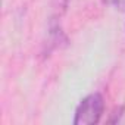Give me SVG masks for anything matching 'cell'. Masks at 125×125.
<instances>
[{
	"mask_svg": "<svg viewBox=\"0 0 125 125\" xmlns=\"http://www.w3.org/2000/svg\"><path fill=\"white\" fill-rule=\"evenodd\" d=\"M104 5H115V0H102Z\"/></svg>",
	"mask_w": 125,
	"mask_h": 125,
	"instance_id": "cell-5",
	"label": "cell"
},
{
	"mask_svg": "<svg viewBox=\"0 0 125 125\" xmlns=\"http://www.w3.org/2000/svg\"><path fill=\"white\" fill-rule=\"evenodd\" d=\"M115 6L121 10H125V0H115Z\"/></svg>",
	"mask_w": 125,
	"mask_h": 125,
	"instance_id": "cell-4",
	"label": "cell"
},
{
	"mask_svg": "<svg viewBox=\"0 0 125 125\" xmlns=\"http://www.w3.org/2000/svg\"><path fill=\"white\" fill-rule=\"evenodd\" d=\"M68 2L69 0H53V9H54L56 18H59L65 13V10L68 8Z\"/></svg>",
	"mask_w": 125,
	"mask_h": 125,
	"instance_id": "cell-2",
	"label": "cell"
},
{
	"mask_svg": "<svg viewBox=\"0 0 125 125\" xmlns=\"http://www.w3.org/2000/svg\"><path fill=\"white\" fill-rule=\"evenodd\" d=\"M104 113V97L100 93L85 96L77 106L72 119L74 125H96Z\"/></svg>",
	"mask_w": 125,
	"mask_h": 125,
	"instance_id": "cell-1",
	"label": "cell"
},
{
	"mask_svg": "<svg viewBox=\"0 0 125 125\" xmlns=\"http://www.w3.org/2000/svg\"><path fill=\"white\" fill-rule=\"evenodd\" d=\"M122 115H124V106L115 107V110L112 112V118L109 119V122H110V124H116V122H119Z\"/></svg>",
	"mask_w": 125,
	"mask_h": 125,
	"instance_id": "cell-3",
	"label": "cell"
}]
</instances>
